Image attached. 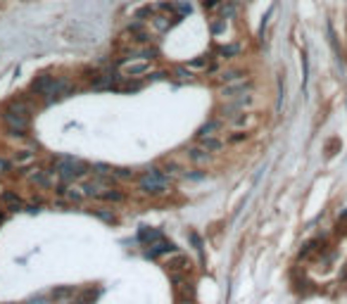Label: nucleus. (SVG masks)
<instances>
[{
  "instance_id": "obj_13",
  "label": "nucleus",
  "mask_w": 347,
  "mask_h": 304,
  "mask_svg": "<svg viewBox=\"0 0 347 304\" xmlns=\"http://www.w3.org/2000/svg\"><path fill=\"white\" fill-rule=\"evenodd\" d=\"M10 160H12V164H15L17 169H29V164L36 162V152L34 150H19V152H15Z\"/></svg>"
},
{
  "instance_id": "obj_14",
  "label": "nucleus",
  "mask_w": 347,
  "mask_h": 304,
  "mask_svg": "<svg viewBox=\"0 0 347 304\" xmlns=\"http://www.w3.org/2000/svg\"><path fill=\"white\" fill-rule=\"evenodd\" d=\"M243 79H247V72L245 69H240V67H233V69H224V72L217 76V81L219 83H236V81H243Z\"/></svg>"
},
{
  "instance_id": "obj_1",
  "label": "nucleus",
  "mask_w": 347,
  "mask_h": 304,
  "mask_svg": "<svg viewBox=\"0 0 347 304\" xmlns=\"http://www.w3.org/2000/svg\"><path fill=\"white\" fill-rule=\"evenodd\" d=\"M138 183V190L143 193V195L147 197H164L171 193V183L173 179H169L164 171H162V167H152V169L143 171L140 176L136 179Z\"/></svg>"
},
{
  "instance_id": "obj_10",
  "label": "nucleus",
  "mask_w": 347,
  "mask_h": 304,
  "mask_svg": "<svg viewBox=\"0 0 347 304\" xmlns=\"http://www.w3.org/2000/svg\"><path fill=\"white\" fill-rule=\"evenodd\" d=\"M76 295H81V290L76 285H57L50 290V299L55 304H69Z\"/></svg>"
},
{
  "instance_id": "obj_23",
  "label": "nucleus",
  "mask_w": 347,
  "mask_h": 304,
  "mask_svg": "<svg viewBox=\"0 0 347 304\" xmlns=\"http://www.w3.org/2000/svg\"><path fill=\"white\" fill-rule=\"evenodd\" d=\"M43 205H46V200H43V197H41V195H34V197H31V200H29V202H27V209H29V212H41V209H43Z\"/></svg>"
},
{
  "instance_id": "obj_31",
  "label": "nucleus",
  "mask_w": 347,
  "mask_h": 304,
  "mask_svg": "<svg viewBox=\"0 0 347 304\" xmlns=\"http://www.w3.org/2000/svg\"><path fill=\"white\" fill-rule=\"evenodd\" d=\"M24 304H53V299H50V297H31V299H27Z\"/></svg>"
},
{
  "instance_id": "obj_32",
  "label": "nucleus",
  "mask_w": 347,
  "mask_h": 304,
  "mask_svg": "<svg viewBox=\"0 0 347 304\" xmlns=\"http://www.w3.org/2000/svg\"><path fill=\"white\" fill-rule=\"evenodd\" d=\"M226 27V19H221V22H214V24H212V34H214V36H217V34H221V29Z\"/></svg>"
},
{
  "instance_id": "obj_27",
  "label": "nucleus",
  "mask_w": 347,
  "mask_h": 304,
  "mask_svg": "<svg viewBox=\"0 0 347 304\" xmlns=\"http://www.w3.org/2000/svg\"><path fill=\"white\" fill-rule=\"evenodd\" d=\"M183 179L202 181V179H205V171H200V167H195V169H186V171H183Z\"/></svg>"
},
{
  "instance_id": "obj_21",
  "label": "nucleus",
  "mask_w": 347,
  "mask_h": 304,
  "mask_svg": "<svg viewBox=\"0 0 347 304\" xmlns=\"http://www.w3.org/2000/svg\"><path fill=\"white\" fill-rule=\"evenodd\" d=\"M171 74H173V76H176L179 81H191V79H193L191 67H181V64H179V67H173Z\"/></svg>"
},
{
  "instance_id": "obj_26",
  "label": "nucleus",
  "mask_w": 347,
  "mask_h": 304,
  "mask_svg": "<svg viewBox=\"0 0 347 304\" xmlns=\"http://www.w3.org/2000/svg\"><path fill=\"white\" fill-rule=\"evenodd\" d=\"M12 171H15L12 160H8V157H0V176H10Z\"/></svg>"
},
{
  "instance_id": "obj_5",
  "label": "nucleus",
  "mask_w": 347,
  "mask_h": 304,
  "mask_svg": "<svg viewBox=\"0 0 347 304\" xmlns=\"http://www.w3.org/2000/svg\"><path fill=\"white\" fill-rule=\"evenodd\" d=\"M176 252H181V250L176 247V242L166 240V238H159L157 242L147 245V257H150V259H159V257H171V254H176Z\"/></svg>"
},
{
  "instance_id": "obj_7",
  "label": "nucleus",
  "mask_w": 347,
  "mask_h": 304,
  "mask_svg": "<svg viewBox=\"0 0 347 304\" xmlns=\"http://www.w3.org/2000/svg\"><path fill=\"white\" fill-rule=\"evenodd\" d=\"M0 205L8 212H22V209H27V200L19 195L17 190H3L0 193Z\"/></svg>"
},
{
  "instance_id": "obj_2",
  "label": "nucleus",
  "mask_w": 347,
  "mask_h": 304,
  "mask_svg": "<svg viewBox=\"0 0 347 304\" xmlns=\"http://www.w3.org/2000/svg\"><path fill=\"white\" fill-rule=\"evenodd\" d=\"M50 171L55 174L62 183H76L91 174V167L76 157H55L50 162Z\"/></svg>"
},
{
  "instance_id": "obj_33",
  "label": "nucleus",
  "mask_w": 347,
  "mask_h": 304,
  "mask_svg": "<svg viewBox=\"0 0 347 304\" xmlns=\"http://www.w3.org/2000/svg\"><path fill=\"white\" fill-rule=\"evenodd\" d=\"M5 224V212H3V209H0V226Z\"/></svg>"
},
{
  "instance_id": "obj_25",
  "label": "nucleus",
  "mask_w": 347,
  "mask_h": 304,
  "mask_svg": "<svg viewBox=\"0 0 347 304\" xmlns=\"http://www.w3.org/2000/svg\"><path fill=\"white\" fill-rule=\"evenodd\" d=\"M221 15H224V19H231V17H233V15H236V3H233V0L221 3Z\"/></svg>"
},
{
  "instance_id": "obj_17",
  "label": "nucleus",
  "mask_w": 347,
  "mask_h": 304,
  "mask_svg": "<svg viewBox=\"0 0 347 304\" xmlns=\"http://www.w3.org/2000/svg\"><path fill=\"white\" fill-rule=\"evenodd\" d=\"M91 214L95 216V219H100V221H105V224H117L119 221V216L117 212L112 209V207H95V209H91Z\"/></svg>"
},
{
  "instance_id": "obj_34",
  "label": "nucleus",
  "mask_w": 347,
  "mask_h": 304,
  "mask_svg": "<svg viewBox=\"0 0 347 304\" xmlns=\"http://www.w3.org/2000/svg\"><path fill=\"white\" fill-rule=\"evenodd\" d=\"M5 304H15V302H5Z\"/></svg>"
},
{
  "instance_id": "obj_3",
  "label": "nucleus",
  "mask_w": 347,
  "mask_h": 304,
  "mask_svg": "<svg viewBox=\"0 0 347 304\" xmlns=\"http://www.w3.org/2000/svg\"><path fill=\"white\" fill-rule=\"evenodd\" d=\"M0 121H3L5 133L12 135V138H27L29 128H31V116L12 112V109H8V107L0 109Z\"/></svg>"
},
{
  "instance_id": "obj_15",
  "label": "nucleus",
  "mask_w": 347,
  "mask_h": 304,
  "mask_svg": "<svg viewBox=\"0 0 347 304\" xmlns=\"http://www.w3.org/2000/svg\"><path fill=\"white\" fill-rule=\"evenodd\" d=\"M198 143L205 147V150H210L212 155H221V152L226 150V143L221 140L219 135H210V138H200Z\"/></svg>"
},
{
  "instance_id": "obj_28",
  "label": "nucleus",
  "mask_w": 347,
  "mask_h": 304,
  "mask_svg": "<svg viewBox=\"0 0 347 304\" xmlns=\"http://www.w3.org/2000/svg\"><path fill=\"white\" fill-rule=\"evenodd\" d=\"M302 86H307V79H309V60H307V53H302Z\"/></svg>"
},
{
  "instance_id": "obj_8",
  "label": "nucleus",
  "mask_w": 347,
  "mask_h": 304,
  "mask_svg": "<svg viewBox=\"0 0 347 304\" xmlns=\"http://www.w3.org/2000/svg\"><path fill=\"white\" fill-rule=\"evenodd\" d=\"M128 200V195L124 190H119L117 186H107L105 190H100L95 195V202H102V205H124Z\"/></svg>"
},
{
  "instance_id": "obj_20",
  "label": "nucleus",
  "mask_w": 347,
  "mask_h": 304,
  "mask_svg": "<svg viewBox=\"0 0 347 304\" xmlns=\"http://www.w3.org/2000/svg\"><path fill=\"white\" fill-rule=\"evenodd\" d=\"M188 240L193 242V247L198 250V254H200V259H205V245H202V238L198 235L195 231H188Z\"/></svg>"
},
{
  "instance_id": "obj_18",
  "label": "nucleus",
  "mask_w": 347,
  "mask_h": 304,
  "mask_svg": "<svg viewBox=\"0 0 347 304\" xmlns=\"http://www.w3.org/2000/svg\"><path fill=\"white\" fill-rule=\"evenodd\" d=\"M112 179L117 181V186L119 183H128V181H136V171H131V169H112Z\"/></svg>"
},
{
  "instance_id": "obj_30",
  "label": "nucleus",
  "mask_w": 347,
  "mask_h": 304,
  "mask_svg": "<svg viewBox=\"0 0 347 304\" xmlns=\"http://www.w3.org/2000/svg\"><path fill=\"white\" fill-rule=\"evenodd\" d=\"M69 304H91V292H86V295H81V297L76 295Z\"/></svg>"
},
{
  "instance_id": "obj_12",
  "label": "nucleus",
  "mask_w": 347,
  "mask_h": 304,
  "mask_svg": "<svg viewBox=\"0 0 347 304\" xmlns=\"http://www.w3.org/2000/svg\"><path fill=\"white\" fill-rule=\"evenodd\" d=\"M221 131H224V119H210L207 124H202L200 126V131H198V140L200 138H210V135H219Z\"/></svg>"
},
{
  "instance_id": "obj_16",
  "label": "nucleus",
  "mask_w": 347,
  "mask_h": 304,
  "mask_svg": "<svg viewBox=\"0 0 347 304\" xmlns=\"http://www.w3.org/2000/svg\"><path fill=\"white\" fill-rule=\"evenodd\" d=\"M159 238H164L159 228H150V226H143V228L138 231V240L143 242L145 247H147V245H152V242H157Z\"/></svg>"
},
{
  "instance_id": "obj_24",
  "label": "nucleus",
  "mask_w": 347,
  "mask_h": 304,
  "mask_svg": "<svg viewBox=\"0 0 347 304\" xmlns=\"http://www.w3.org/2000/svg\"><path fill=\"white\" fill-rule=\"evenodd\" d=\"M150 22H152V27H155L157 31H166V29L173 24V22H169V17H152Z\"/></svg>"
},
{
  "instance_id": "obj_11",
  "label": "nucleus",
  "mask_w": 347,
  "mask_h": 304,
  "mask_svg": "<svg viewBox=\"0 0 347 304\" xmlns=\"http://www.w3.org/2000/svg\"><path fill=\"white\" fill-rule=\"evenodd\" d=\"M152 72V62L150 60H143V62H131L126 64L121 74H124V79H140V76H147V74Z\"/></svg>"
},
{
  "instance_id": "obj_9",
  "label": "nucleus",
  "mask_w": 347,
  "mask_h": 304,
  "mask_svg": "<svg viewBox=\"0 0 347 304\" xmlns=\"http://www.w3.org/2000/svg\"><path fill=\"white\" fill-rule=\"evenodd\" d=\"M183 155H186V160L191 162V164H195V167H207V164H212V160H214V155H212L210 150H205L200 143L188 147Z\"/></svg>"
},
{
  "instance_id": "obj_6",
  "label": "nucleus",
  "mask_w": 347,
  "mask_h": 304,
  "mask_svg": "<svg viewBox=\"0 0 347 304\" xmlns=\"http://www.w3.org/2000/svg\"><path fill=\"white\" fill-rule=\"evenodd\" d=\"M166 271H169V273H188V276H191V271H193L191 257H188V254H183V252L171 254V257L166 259Z\"/></svg>"
},
{
  "instance_id": "obj_29",
  "label": "nucleus",
  "mask_w": 347,
  "mask_h": 304,
  "mask_svg": "<svg viewBox=\"0 0 347 304\" xmlns=\"http://www.w3.org/2000/svg\"><path fill=\"white\" fill-rule=\"evenodd\" d=\"M243 140H247V131H238L229 138V143H243Z\"/></svg>"
},
{
  "instance_id": "obj_22",
  "label": "nucleus",
  "mask_w": 347,
  "mask_h": 304,
  "mask_svg": "<svg viewBox=\"0 0 347 304\" xmlns=\"http://www.w3.org/2000/svg\"><path fill=\"white\" fill-rule=\"evenodd\" d=\"M212 60H214L212 55H200L198 60H193V62H191V67H193V69H207Z\"/></svg>"
},
{
  "instance_id": "obj_4",
  "label": "nucleus",
  "mask_w": 347,
  "mask_h": 304,
  "mask_svg": "<svg viewBox=\"0 0 347 304\" xmlns=\"http://www.w3.org/2000/svg\"><path fill=\"white\" fill-rule=\"evenodd\" d=\"M252 88H255V83L250 79L236 81V83H226V86L221 88V100H236V98H240V95L252 93Z\"/></svg>"
},
{
  "instance_id": "obj_19",
  "label": "nucleus",
  "mask_w": 347,
  "mask_h": 304,
  "mask_svg": "<svg viewBox=\"0 0 347 304\" xmlns=\"http://www.w3.org/2000/svg\"><path fill=\"white\" fill-rule=\"evenodd\" d=\"M240 53H243V45H240V43H231V45L219 48V55L224 57V60H233V57H238Z\"/></svg>"
}]
</instances>
